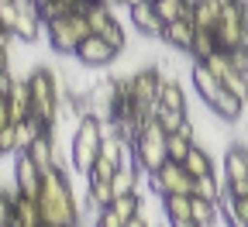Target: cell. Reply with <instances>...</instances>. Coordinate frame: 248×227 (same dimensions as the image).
<instances>
[{
  "label": "cell",
  "instance_id": "30bf717a",
  "mask_svg": "<svg viewBox=\"0 0 248 227\" xmlns=\"http://www.w3.org/2000/svg\"><path fill=\"white\" fill-rule=\"evenodd\" d=\"M207 66L214 69V76L221 79V83L238 96V100L248 104V73H241V69L231 66V55H228V52H214V55L207 59Z\"/></svg>",
  "mask_w": 248,
  "mask_h": 227
},
{
  "label": "cell",
  "instance_id": "ac0fdd59",
  "mask_svg": "<svg viewBox=\"0 0 248 227\" xmlns=\"http://www.w3.org/2000/svg\"><path fill=\"white\" fill-rule=\"evenodd\" d=\"M190 21L197 31H217V24H221V4L217 0H193Z\"/></svg>",
  "mask_w": 248,
  "mask_h": 227
},
{
  "label": "cell",
  "instance_id": "9a60e30c",
  "mask_svg": "<svg viewBox=\"0 0 248 227\" xmlns=\"http://www.w3.org/2000/svg\"><path fill=\"white\" fill-rule=\"evenodd\" d=\"M193 38H197V28H193L190 17H179V21L166 24V31H162V42L172 52H186V55H190V48H193Z\"/></svg>",
  "mask_w": 248,
  "mask_h": 227
},
{
  "label": "cell",
  "instance_id": "7bdbcfd3",
  "mask_svg": "<svg viewBox=\"0 0 248 227\" xmlns=\"http://www.w3.org/2000/svg\"><path fill=\"white\" fill-rule=\"evenodd\" d=\"M28 4H35V7H38V4H45V0H28Z\"/></svg>",
  "mask_w": 248,
  "mask_h": 227
},
{
  "label": "cell",
  "instance_id": "f35d334b",
  "mask_svg": "<svg viewBox=\"0 0 248 227\" xmlns=\"http://www.w3.org/2000/svg\"><path fill=\"white\" fill-rule=\"evenodd\" d=\"M62 4H66L69 11H79V4H83V0H62Z\"/></svg>",
  "mask_w": 248,
  "mask_h": 227
},
{
  "label": "cell",
  "instance_id": "cb8c5ba5",
  "mask_svg": "<svg viewBox=\"0 0 248 227\" xmlns=\"http://www.w3.org/2000/svg\"><path fill=\"white\" fill-rule=\"evenodd\" d=\"M86 203H90L93 210L110 207V203H114V189H110V182H107V179H86Z\"/></svg>",
  "mask_w": 248,
  "mask_h": 227
},
{
  "label": "cell",
  "instance_id": "f1b7e54d",
  "mask_svg": "<svg viewBox=\"0 0 248 227\" xmlns=\"http://www.w3.org/2000/svg\"><path fill=\"white\" fill-rule=\"evenodd\" d=\"M114 172H117V162H110L107 155H97V162H93V169L86 172V179H114Z\"/></svg>",
  "mask_w": 248,
  "mask_h": 227
},
{
  "label": "cell",
  "instance_id": "2e32d148",
  "mask_svg": "<svg viewBox=\"0 0 248 227\" xmlns=\"http://www.w3.org/2000/svg\"><path fill=\"white\" fill-rule=\"evenodd\" d=\"M217 207H221V220L228 227H248V197H234V193L224 186Z\"/></svg>",
  "mask_w": 248,
  "mask_h": 227
},
{
  "label": "cell",
  "instance_id": "d4e9b609",
  "mask_svg": "<svg viewBox=\"0 0 248 227\" xmlns=\"http://www.w3.org/2000/svg\"><path fill=\"white\" fill-rule=\"evenodd\" d=\"M224 186L228 182H221V176L217 172H210V176H200V179H193V197H203V200H221V193H224Z\"/></svg>",
  "mask_w": 248,
  "mask_h": 227
},
{
  "label": "cell",
  "instance_id": "277c9868",
  "mask_svg": "<svg viewBox=\"0 0 248 227\" xmlns=\"http://www.w3.org/2000/svg\"><path fill=\"white\" fill-rule=\"evenodd\" d=\"M100 145H104V121L97 114H83L76 121V135H73V148H69L73 169L76 172H90L93 162H97V155H100Z\"/></svg>",
  "mask_w": 248,
  "mask_h": 227
},
{
  "label": "cell",
  "instance_id": "9c48e42d",
  "mask_svg": "<svg viewBox=\"0 0 248 227\" xmlns=\"http://www.w3.org/2000/svg\"><path fill=\"white\" fill-rule=\"evenodd\" d=\"M117 55H121V52H117L104 35H86V38L79 42V48H76V62H79L83 69H107Z\"/></svg>",
  "mask_w": 248,
  "mask_h": 227
},
{
  "label": "cell",
  "instance_id": "1f68e13d",
  "mask_svg": "<svg viewBox=\"0 0 248 227\" xmlns=\"http://www.w3.org/2000/svg\"><path fill=\"white\" fill-rule=\"evenodd\" d=\"M14 197H0V227H11V220H14Z\"/></svg>",
  "mask_w": 248,
  "mask_h": 227
},
{
  "label": "cell",
  "instance_id": "e0dca14e",
  "mask_svg": "<svg viewBox=\"0 0 248 227\" xmlns=\"http://www.w3.org/2000/svg\"><path fill=\"white\" fill-rule=\"evenodd\" d=\"M138 179H141V166L135 158L128 162H121L114 179H110V189H114V197H124V193H138Z\"/></svg>",
  "mask_w": 248,
  "mask_h": 227
},
{
  "label": "cell",
  "instance_id": "4fadbf2b",
  "mask_svg": "<svg viewBox=\"0 0 248 227\" xmlns=\"http://www.w3.org/2000/svg\"><path fill=\"white\" fill-rule=\"evenodd\" d=\"M45 31V21L38 17V7L28 4V0H17V21H14V38L21 42H38V35Z\"/></svg>",
  "mask_w": 248,
  "mask_h": 227
},
{
  "label": "cell",
  "instance_id": "5b68a950",
  "mask_svg": "<svg viewBox=\"0 0 248 227\" xmlns=\"http://www.w3.org/2000/svg\"><path fill=\"white\" fill-rule=\"evenodd\" d=\"M86 35H93V31H90L86 17L76 14V11H69V14H62V17L45 24V38H48L55 55H76V48H79V42Z\"/></svg>",
  "mask_w": 248,
  "mask_h": 227
},
{
  "label": "cell",
  "instance_id": "4316f807",
  "mask_svg": "<svg viewBox=\"0 0 248 227\" xmlns=\"http://www.w3.org/2000/svg\"><path fill=\"white\" fill-rule=\"evenodd\" d=\"M214 52H221V48H217V35H214V31H197V38H193V48H190L193 62H207Z\"/></svg>",
  "mask_w": 248,
  "mask_h": 227
},
{
  "label": "cell",
  "instance_id": "ab89813d",
  "mask_svg": "<svg viewBox=\"0 0 248 227\" xmlns=\"http://www.w3.org/2000/svg\"><path fill=\"white\" fill-rule=\"evenodd\" d=\"M117 4H124V7H135V4H141V0H117Z\"/></svg>",
  "mask_w": 248,
  "mask_h": 227
},
{
  "label": "cell",
  "instance_id": "e575fe53",
  "mask_svg": "<svg viewBox=\"0 0 248 227\" xmlns=\"http://www.w3.org/2000/svg\"><path fill=\"white\" fill-rule=\"evenodd\" d=\"M14 73H11V66H4L0 69V96H11V90H14Z\"/></svg>",
  "mask_w": 248,
  "mask_h": 227
},
{
  "label": "cell",
  "instance_id": "484cf974",
  "mask_svg": "<svg viewBox=\"0 0 248 227\" xmlns=\"http://www.w3.org/2000/svg\"><path fill=\"white\" fill-rule=\"evenodd\" d=\"M217 220H221V207H217L214 200L193 197V224H200V227H214Z\"/></svg>",
  "mask_w": 248,
  "mask_h": 227
},
{
  "label": "cell",
  "instance_id": "603a6c76",
  "mask_svg": "<svg viewBox=\"0 0 248 227\" xmlns=\"http://www.w3.org/2000/svg\"><path fill=\"white\" fill-rule=\"evenodd\" d=\"M183 166H186V172H190L193 179L217 172V169H214V155H210L207 148H200V145H193V148H190V155L183 158Z\"/></svg>",
  "mask_w": 248,
  "mask_h": 227
},
{
  "label": "cell",
  "instance_id": "ee69618b",
  "mask_svg": "<svg viewBox=\"0 0 248 227\" xmlns=\"http://www.w3.org/2000/svg\"><path fill=\"white\" fill-rule=\"evenodd\" d=\"M0 4H14V0H0Z\"/></svg>",
  "mask_w": 248,
  "mask_h": 227
},
{
  "label": "cell",
  "instance_id": "d6a6232c",
  "mask_svg": "<svg viewBox=\"0 0 248 227\" xmlns=\"http://www.w3.org/2000/svg\"><path fill=\"white\" fill-rule=\"evenodd\" d=\"M228 55H231V66H234V69L248 73V42H245V45H238V48H234V52H228Z\"/></svg>",
  "mask_w": 248,
  "mask_h": 227
},
{
  "label": "cell",
  "instance_id": "b9f144b4",
  "mask_svg": "<svg viewBox=\"0 0 248 227\" xmlns=\"http://www.w3.org/2000/svg\"><path fill=\"white\" fill-rule=\"evenodd\" d=\"M97 4H107V7H114V4H117V0H97Z\"/></svg>",
  "mask_w": 248,
  "mask_h": 227
},
{
  "label": "cell",
  "instance_id": "836d02e7",
  "mask_svg": "<svg viewBox=\"0 0 248 227\" xmlns=\"http://www.w3.org/2000/svg\"><path fill=\"white\" fill-rule=\"evenodd\" d=\"M0 21H4L7 31H14V21H17V0H14V4H0Z\"/></svg>",
  "mask_w": 248,
  "mask_h": 227
},
{
  "label": "cell",
  "instance_id": "ba28073f",
  "mask_svg": "<svg viewBox=\"0 0 248 227\" xmlns=\"http://www.w3.org/2000/svg\"><path fill=\"white\" fill-rule=\"evenodd\" d=\"M148 186H152V193H159V197H169V193H186V197H193V176L186 172V166L176 162V158L162 162L155 172H148Z\"/></svg>",
  "mask_w": 248,
  "mask_h": 227
},
{
  "label": "cell",
  "instance_id": "3957f363",
  "mask_svg": "<svg viewBox=\"0 0 248 227\" xmlns=\"http://www.w3.org/2000/svg\"><path fill=\"white\" fill-rule=\"evenodd\" d=\"M166 141H169V131L155 117H148L141 124V131L131 138V158L141 166V172H155L162 162H169V145Z\"/></svg>",
  "mask_w": 248,
  "mask_h": 227
},
{
  "label": "cell",
  "instance_id": "d6986e66",
  "mask_svg": "<svg viewBox=\"0 0 248 227\" xmlns=\"http://www.w3.org/2000/svg\"><path fill=\"white\" fill-rule=\"evenodd\" d=\"M28 155L35 158V166L42 169V172H48V169H55L59 162H55V141H52V131H42L35 141H31V148H28Z\"/></svg>",
  "mask_w": 248,
  "mask_h": 227
},
{
  "label": "cell",
  "instance_id": "7a4b0ae2",
  "mask_svg": "<svg viewBox=\"0 0 248 227\" xmlns=\"http://www.w3.org/2000/svg\"><path fill=\"white\" fill-rule=\"evenodd\" d=\"M28 90H31V117H35L42 127H55V117L62 114V83H59V73L48 69V66H35L28 76Z\"/></svg>",
  "mask_w": 248,
  "mask_h": 227
},
{
  "label": "cell",
  "instance_id": "d590c367",
  "mask_svg": "<svg viewBox=\"0 0 248 227\" xmlns=\"http://www.w3.org/2000/svg\"><path fill=\"white\" fill-rule=\"evenodd\" d=\"M7 124H14L11 121V100H7V96H0V131H4Z\"/></svg>",
  "mask_w": 248,
  "mask_h": 227
},
{
  "label": "cell",
  "instance_id": "52a82bcc",
  "mask_svg": "<svg viewBox=\"0 0 248 227\" xmlns=\"http://www.w3.org/2000/svg\"><path fill=\"white\" fill-rule=\"evenodd\" d=\"M162 79L166 73L159 66H141L138 73H131V93H135V110L141 117H152L155 104H159V93H162Z\"/></svg>",
  "mask_w": 248,
  "mask_h": 227
},
{
  "label": "cell",
  "instance_id": "6da1fadb",
  "mask_svg": "<svg viewBox=\"0 0 248 227\" xmlns=\"http://www.w3.org/2000/svg\"><path fill=\"white\" fill-rule=\"evenodd\" d=\"M35 200H38L45 227H79V203H76L73 182L62 166H55L42 176V189Z\"/></svg>",
  "mask_w": 248,
  "mask_h": 227
},
{
  "label": "cell",
  "instance_id": "f546056e",
  "mask_svg": "<svg viewBox=\"0 0 248 227\" xmlns=\"http://www.w3.org/2000/svg\"><path fill=\"white\" fill-rule=\"evenodd\" d=\"M128 220H124L114 207H104V210H97V217H93V227H124Z\"/></svg>",
  "mask_w": 248,
  "mask_h": 227
},
{
  "label": "cell",
  "instance_id": "44dd1931",
  "mask_svg": "<svg viewBox=\"0 0 248 227\" xmlns=\"http://www.w3.org/2000/svg\"><path fill=\"white\" fill-rule=\"evenodd\" d=\"M159 107H166V110H179V114H190V107H186V93H183V86H179L176 76H166V79H162Z\"/></svg>",
  "mask_w": 248,
  "mask_h": 227
},
{
  "label": "cell",
  "instance_id": "8992f818",
  "mask_svg": "<svg viewBox=\"0 0 248 227\" xmlns=\"http://www.w3.org/2000/svg\"><path fill=\"white\" fill-rule=\"evenodd\" d=\"M76 14H83V17H86V24H90L93 35H104L117 52H124V45H128V35H124L121 21L114 17V11H110L107 4H97V0H83Z\"/></svg>",
  "mask_w": 248,
  "mask_h": 227
},
{
  "label": "cell",
  "instance_id": "ffe728a7",
  "mask_svg": "<svg viewBox=\"0 0 248 227\" xmlns=\"http://www.w3.org/2000/svg\"><path fill=\"white\" fill-rule=\"evenodd\" d=\"M162 210H166L169 224L193 220V197H186V193H169V197H162Z\"/></svg>",
  "mask_w": 248,
  "mask_h": 227
},
{
  "label": "cell",
  "instance_id": "4dcf8cb0",
  "mask_svg": "<svg viewBox=\"0 0 248 227\" xmlns=\"http://www.w3.org/2000/svg\"><path fill=\"white\" fill-rule=\"evenodd\" d=\"M21 148H17V127L14 124H7L4 131H0V155H17Z\"/></svg>",
  "mask_w": 248,
  "mask_h": 227
},
{
  "label": "cell",
  "instance_id": "60d3db41",
  "mask_svg": "<svg viewBox=\"0 0 248 227\" xmlns=\"http://www.w3.org/2000/svg\"><path fill=\"white\" fill-rule=\"evenodd\" d=\"M245 31H248V0H245Z\"/></svg>",
  "mask_w": 248,
  "mask_h": 227
},
{
  "label": "cell",
  "instance_id": "5bb4252c",
  "mask_svg": "<svg viewBox=\"0 0 248 227\" xmlns=\"http://www.w3.org/2000/svg\"><path fill=\"white\" fill-rule=\"evenodd\" d=\"M248 179V145L245 141H231L224 148V182H241Z\"/></svg>",
  "mask_w": 248,
  "mask_h": 227
},
{
  "label": "cell",
  "instance_id": "74e56055",
  "mask_svg": "<svg viewBox=\"0 0 248 227\" xmlns=\"http://www.w3.org/2000/svg\"><path fill=\"white\" fill-rule=\"evenodd\" d=\"M228 189L234 193V197H248V179H241V182H231Z\"/></svg>",
  "mask_w": 248,
  "mask_h": 227
},
{
  "label": "cell",
  "instance_id": "8d00e7d4",
  "mask_svg": "<svg viewBox=\"0 0 248 227\" xmlns=\"http://www.w3.org/2000/svg\"><path fill=\"white\" fill-rule=\"evenodd\" d=\"M124 227H152V224H148V213L141 210L138 217H131V220H128V224H124Z\"/></svg>",
  "mask_w": 248,
  "mask_h": 227
},
{
  "label": "cell",
  "instance_id": "83f0119b",
  "mask_svg": "<svg viewBox=\"0 0 248 227\" xmlns=\"http://www.w3.org/2000/svg\"><path fill=\"white\" fill-rule=\"evenodd\" d=\"M124 220H131V217H138L145 207H141V197H138V193H124V197H114V203H110Z\"/></svg>",
  "mask_w": 248,
  "mask_h": 227
},
{
  "label": "cell",
  "instance_id": "8fae6325",
  "mask_svg": "<svg viewBox=\"0 0 248 227\" xmlns=\"http://www.w3.org/2000/svg\"><path fill=\"white\" fill-rule=\"evenodd\" d=\"M42 176H45V172L35 166V158H31L28 151H17V155H14V172H11V179H14L17 193H24V197H38Z\"/></svg>",
  "mask_w": 248,
  "mask_h": 227
},
{
  "label": "cell",
  "instance_id": "7402d4cb",
  "mask_svg": "<svg viewBox=\"0 0 248 227\" xmlns=\"http://www.w3.org/2000/svg\"><path fill=\"white\" fill-rule=\"evenodd\" d=\"M11 121L14 124H21V121H28L31 117V90H28V79H17L14 83V90H11Z\"/></svg>",
  "mask_w": 248,
  "mask_h": 227
},
{
  "label": "cell",
  "instance_id": "7c38bea8",
  "mask_svg": "<svg viewBox=\"0 0 248 227\" xmlns=\"http://www.w3.org/2000/svg\"><path fill=\"white\" fill-rule=\"evenodd\" d=\"M128 21H131V28L138 31V35H145V38H162V31H166L162 17L155 14V7H152V0H141V4L128 7Z\"/></svg>",
  "mask_w": 248,
  "mask_h": 227
}]
</instances>
